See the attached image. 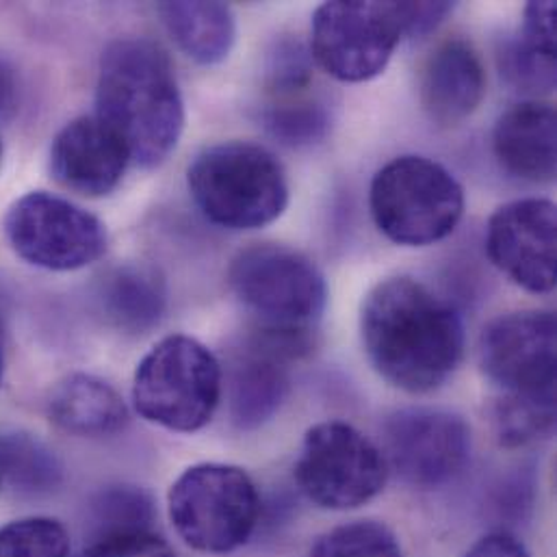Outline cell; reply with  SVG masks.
<instances>
[{
    "label": "cell",
    "mask_w": 557,
    "mask_h": 557,
    "mask_svg": "<svg viewBox=\"0 0 557 557\" xmlns=\"http://www.w3.org/2000/svg\"><path fill=\"white\" fill-rule=\"evenodd\" d=\"M360 336L371 367L406 393L436 391L465 354V325L456 308L404 276L369 290L360 310Z\"/></svg>",
    "instance_id": "cell-1"
},
{
    "label": "cell",
    "mask_w": 557,
    "mask_h": 557,
    "mask_svg": "<svg viewBox=\"0 0 557 557\" xmlns=\"http://www.w3.org/2000/svg\"><path fill=\"white\" fill-rule=\"evenodd\" d=\"M96 117L126 146L131 163L161 165L185 128L183 94L165 50L146 37L109 44L96 85Z\"/></svg>",
    "instance_id": "cell-2"
},
{
    "label": "cell",
    "mask_w": 557,
    "mask_h": 557,
    "mask_svg": "<svg viewBox=\"0 0 557 557\" xmlns=\"http://www.w3.org/2000/svg\"><path fill=\"white\" fill-rule=\"evenodd\" d=\"M187 187L202 215L228 231L263 228L288 205L282 163L268 148L248 141H226L200 152L189 165Z\"/></svg>",
    "instance_id": "cell-3"
},
{
    "label": "cell",
    "mask_w": 557,
    "mask_h": 557,
    "mask_svg": "<svg viewBox=\"0 0 557 557\" xmlns=\"http://www.w3.org/2000/svg\"><path fill=\"white\" fill-rule=\"evenodd\" d=\"M224 391V371L198 338H161L137 364L133 406L148 423L191 434L211 423Z\"/></svg>",
    "instance_id": "cell-4"
},
{
    "label": "cell",
    "mask_w": 557,
    "mask_h": 557,
    "mask_svg": "<svg viewBox=\"0 0 557 557\" xmlns=\"http://www.w3.org/2000/svg\"><path fill=\"white\" fill-rule=\"evenodd\" d=\"M168 515L185 545L224 556L252 539L261 519V495L242 467L202 462L172 484Z\"/></svg>",
    "instance_id": "cell-5"
},
{
    "label": "cell",
    "mask_w": 557,
    "mask_h": 557,
    "mask_svg": "<svg viewBox=\"0 0 557 557\" xmlns=\"http://www.w3.org/2000/svg\"><path fill=\"white\" fill-rule=\"evenodd\" d=\"M369 207L386 239L423 248L456 231L465 213V189L441 163L406 154L373 176Z\"/></svg>",
    "instance_id": "cell-6"
},
{
    "label": "cell",
    "mask_w": 557,
    "mask_h": 557,
    "mask_svg": "<svg viewBox=\"0 0 557 557\" xmlns=\"http://www.w3.org/2000/svg\"><path fill=\"white\" fill-rule=\"evenodd\" d=\"M228 282L255 314V327L270 332L314 334L327 301L319 268L306 255L278 244L242 250L231 263Z\"/></svg>",
    "instance_id": "cell-7"
},
{
    "label": "cell",
    "mask_w": 557,
    "mask_h": 557,
    "mask_svg": "<svg viewBox=\"0 0 557 557\" xmlns=\"http://www.w3.org/2000/svg\"><path fill=\"white\" fill-rule=\"evenodd\" d=\"M388 465L377 445L343 421L312 425L295 462L301 495L323 510H356L386 486Z\"/></svg>",
    "instance_id": "cell-8"
},
{
    "label": "cell",
    "mask_w": 557,
    "mask_h": 557,
    "mask_svg": "<svg viewBox=\"0 0 557 557\" xmlns=\"http://www.w3.org/2000/svg\"><path fill=\"white\" fill-rule=\"evenodd\" d=\"M401 37L397 2L334 0L312 15L310 54L332 78L364 83L384 72Z\"/></svg>",
    "instance_id": "cell-9"
},
{
    "label": "cell",
    "mask_w": 557,
    "mask_h": 557,
    "mask_svg": "<svg viewBox=\"0 0 557 557\" xmlns=\"http://www.w3.org/2000/svg\"><path fill=\"white\" fill-rule=\"evenodd\" d=\"M4 235L22 261L48 272H76L107 252L104 224L46 191H30L11 205Z\"/></svg>",
    "instance_id": "cell-10"
},
{
    "label": "cell",
    "mask_w": 557,
    "mask_h": 557,
    "mask_svg": "<svg viewBox=\"0 0 557 557\" xmlns=\"http://www.w3.org/2000/svg\"><path fill=\"white\" fill-rule=\"evenodd\" d=\"M384 460L401 482L434 491L451 484L471 460L469 423L443 408H406L382 428Z\"/></svg>",
    "instance_id": "cell-11"
},
{
    "label": "cell",
    "mask_w": 557,
    "mask_h": 557,
    "mask_svg": "<svg viewBox=\"0 0 557 557\" xmlns=\"http://www.w3.org/2000/svg\"><path fill=\"white\" fill-rule=\"evenodd\" d=\"M480 364L508 395L556 391V317L519 310L491 321L480 338Z\"/></svg>",
    "instance_id": "cell-12"
},
{
    "label": "cell",
    "mask_w": 557,
    "mask_h": 557,
    "mask_svg": "<svg viewBox=\"0 0 557 557\" xmlns=\"http://www.w3.org/2000/svg\"><path fill=\"white\" fill-rule=\"evenodd\" d=\"M495 268L530 293L556 288V205L525 198L497 209L486 231Z\"/></svg>",
    "instance_id": "cell-13"
},
{
    "label": "cell",
    "mask_w": 557,
    "mask_h": 557,
    "mask_svg": "<svg viewBox=\"0 0 557 557\" xmlns=\"http://www.w3.org/2000/svg\"><path fill=\"white\" fill-rule=\"evenodd\" d=\"M131 163L122 139L96 115L67 122L50 146V172L54 181L87 198L109 196Z\"/></svg>",
    "instance_id": "cell-14"
},
{
    "label": "cell",
    "mask_w": 557,
    "mask_h": 557,
    "mask_svg": "<svg viewBox=\"0 0 557 557\" xmlns=\"http://www.w3.org/2000/svg\"><path fill=\"white\" fill-rule=\"evenodd\" d=\"M286 362L290 360L255 332L233 351L226 367V397L239 430H257L278 414L290 388Z\"/></svg>",
    "instance_id": "cell-15"
},
{
    "label": "cell",
    "mask_w": 557,
    "mask_h": 557,
    "mask_svg": "<svg viewBox=\"0 0 557 557\" xmlns=\"http://www.w3.org/2000/svg\"><path fill=\"white\" fill-rule=\"evenodd\" d=\"M484 94L486 72L467 39H447L428 57L421 74V104L436 126L451 128L469 120Z\"/></svg>",
    "instance_id": "cell-16"
},
{
    "label": "cell",
    "mask_w": 557,
    "mask_h": 557,
    "mask_svg": "<svg viewBox=\"0 0 557 557\" xmlns=\"http://www.w3.org/2000/svg\"><path fill=\"white\" fill-rule=\"evenodd\" d=\"M556 109L525 100L508 109L495 124L493 148L499 165L528 183L556 178Z\"/></svg>",
    "instance_id": "cell-17"
},
{
    "label": "cell",
    "mask_w": 557,
    "mask_h": 557,
    "mask_svg": "<svg viewBox=\"0 0 557 557\" xmlns=\"http://www.w3.org/2000/svg\"><path fill=\"white\" fill-rule=\"evenodd\" d=\"M46 412L52 425L81 438L113 436L128 423L122 395L91 373H72L59 380L48 393Z\"/></svg>",
    "instance_id": "cell-18"
},
{
    "label": "cell",
    "mask_w": 557,
    "mask_h": 557,
    "mask_svg": "<svg viewBox=\"0 0 557 557\" xmlns=\"http://www.w3.org/2000/svg\"><path fill=\"white\" fill-rule=\"evenodd\" d=\"M100 312L124 334H146L165 314L168 290L161 274L144 263L115 268L98 288Z\"/></svg>",
    "instance_id": "cell-19"
},
{
    "label": "cell",
    "mask_w": 557,
    "mask_h": 557,
    "mask_svg": "<svg viewBox=\"0 0 557 557\" xmlns=\"http://www.w3.org/2000/svg\"><path fill=\"white\" fill-rule=\"evenodd\" d=\"M159 15L178 48L200 65L222 63L235 46L237 22L224 2H163Z\"/></svg>",
    "instance_id": "cell-20"
},
{
    "label": "cell",
    "mask_w": 557,
    "mask_h": 557,
    "mask_svg": "<svg viewBox=\"0 0 557 557\" xmlns=\"http://www.w3.org/2000/svg\"><path fill=\"white\" fill-rule=\"evenodd\" d=\"M63 467L26 432H0V502H33L59 491Z\"/></svg>",
    "instance_id": "cell-21"
},
{
    "label": "cell",
    "mask_w": 557,
    "mask_h": 557,
    "mask_svg": "<svg viewBox=\"0 0 557 557\" xmlns=\"http://www.w3.org/2000/svg\"><path fill=\"white\" fill-rule=\"evenodd\" d=\"M495 434L502 447H528L556 428V391L536 395H508L495 404Z\"/></svg>",
    "instance_id": "cell-22"
},
{
    "label": "cell",
    "mask_w": 557,
    "mask_h": 557,
    "mask_svg": "<svg viewBox=\"0 0 557 557\" xmlns=\"http://www.w3.org/2000/svg\"><path fill=\"white\" fill-rule=\"evenodd\" d=\"M308 557H404V552L384 523L351 521L319 536Z\"/></svg>",
    "instance_id": "cell-23"
},
{
    "label": "cell",
    "mask_w": 557,
    "mask_h": 557,
    "mask_svg": "<svg viewBox=\"0 0 557 557\" xmlns=\"http://www.w3.org/2000/svg\"><path fill=\"white\" fill-rule=\"evenodd\" d=\"M154 506L152 499L137 486H109L91 504L94 536L131 532V530H152Z\"/></svg>",
    "instance_id": "cell-24"
},
{
    "label": "cell",
    "mask_w": 557,
    "mask_h": 557,
    "mask_svg": "<svg viewBox=\"0 0 557 557\" xmlns=\"http://www.w3.org/2000/svg\"><path fill=\"white\" fill-rule=\"evenodd\" d=\"M497 61L502 76L517 91L539 96L556 87V57L534 48L521 35L502 41Z\"/></svg>",
    "instance_id": "cell-25"
},
{
    "label": "cell",
    "mask_w": 557,
    "mask_h": 557,
    "mask_svg": "<svg viewBox=\"0 0 557 557\" xmlns=\"http://www.w3.org/2000/svg\"><path fill=\"white\" fill-rule=\"evenodd\" d=\"M0 557H70V536L50 517H26L0 528Z\"/></svg>",
    "instance_id": "cell-26"
},
{
    "label": "cell",
    "mask_w": 557,
    "mask_h": 557,
    "mask_svg": "<svg viewBox=\"0 0 557 557\" xmlns=\"http://www.w3.org/2000/svg\"><path fill=\"white\" fill-rule=\"evenodd\" d=\"M265 122L270 133L286 146H310L319 141L330 124L327 111L321 102L301 96L276 100L268 113Z\"/></svg>",
    "instance_id": "cell-27"
},
{
    "label": "cell",
    "mask_w": 557,
    "mask_h": 557,
    "mask_svg": "<svg viewBox=\"0 0 557 557\" xmlns=\"http://www.w3.org/2000/svg\"><path fill=\"white\" fill-rule=\"evenodd\" d=\"M312 83V54L297 37H282L270 52L265 85L276 100L301 96Z\"/></svg>",
    "instance_id": "cell-28"
},
{
    "label": "cell",
    "mask_w": 557,
    "mask_h": 557,
    "mask_svg": "<svg viewBox=\"0 0 557 557\" xmlns=\"http://www.w3.org/2000/svg\"><path fill=\"white\" fill-rule=\"evenodd\" d=\"M78 557H174V552L157 532L131 530L91 536Z\"/></svg>",
    "instance_id": "cell-29"
},
{
    "label": "cell",
    "mask_w": 557,
    "mask_h": 557,
    "mask_svg": "<svg viewBox=\"0 0 557 557\" xmlns=\"http://www.w3.org/2000/svg\"><path fill=\"white\" fill-rule=\"evenodd\" d=\"M521 37L534 48L556 57V2L534 0L525 7Z\"/></svg>",
    "instance_id": "cell-30"
},
{
    "label": "cell",
    "mask_w": 557,
    "mask_h": 557,
    "mask_svg": "<svg viewBox=\"0 0 557 557\" xmlns=\"http://www.w3.org/2000/svg\"><path fill=\"white\" fill-rule=\"evenodd\" d=\"M404 37H423L432 33L451 11V2H397Z\"/></svg>",
    "instance_id": "cell-31"
},
{
    "label": "cell",
    "mask_w": 557,
    "mask_h": 557,
    "mask_svg": "<svg viewBox=\"0 0 557 557\" xmlns=\"http://www.w3.org/2000/svg\"><path fill=\"white\" fill-rule=\"evenodd\" d=\"M465 557H530L525 545L506 532H495L480 539Z\"/></svg>",
    "instance_id": "cell-32"
},
{
    "label": "cell",
    "mask_w": 557,
    "mask_h": 557,
    "mask_svg": "<svg viewBox=\"0 0 557 557\" xmlns=\"http://www.w3.org/2000/svg\"><path fill=\"white\" fill-rule=\"evenodd\" d=\"M20 102V81L15 70L0 59V122H7Z\"/></svg>",
    "instance_id": "cell-33"
},
{
    "label": "cell",
    "mask_w": 557,
    "mask_h": 557,
    "mask_svg": "<svg viewBox=\"0 0 557 557\" xmlns=\"http://www.w3.org/2000/svg\"><path fill=\"white\" fill-rule=\"evenodd\" d=\"M4 371V330H2V317H0V382Z\"/></svg>",
    "instance_id": "cell-34"
},
{
    "label": "cell",
    "mask_w": 557,
    "mask_h": 557,
    "mask_svg": "<svg viewBox=\"0 0 557 557\" xmlns=\"http://www.w3.org/2000/svg\"><path fill=\"white\" fill-rule=\"evenodd\" d=\"M0 161H2V144H0Z\"/></svg>",
    "instance_id": "cell-35"
}]
</instances>
